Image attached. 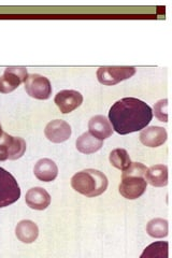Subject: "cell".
<instances>
[{
    "mask_svg": "<svg viewBox=\"0 0 172 258\" xmlns=\"http://www.w3.org/2000/svg\"><path fill=\"white\" fill-rule=\"evenodd\" d=\"M16 237L23 243H32L39 236L38 226L29 220L21 221L15 228Z\"/></svg>",
    "mask_w": 172,
    "mask_h": 258,
    "instance_id": "14",
    "label": "cell"
},
{
    "mask_svg": "<svg viewBox=\"0 0 172 258\" xmlns=\"http://www.w3.org/2000/svg\"><path fill=\"white\" fill-rule=\"evenodd\" d=\"M147 168L140 163H132L123 171L122 182L120 184L121 195L129 200L141 197L147 186L145 173Z\"/></svg>",
    "mask_w": 172,
    "mask_h": 258,
    "instance_id": "3",
    "label": "cell"
},
{
    "mask_svg": "<svg viewBox=\"0 0 172 258\" xmlns=\"http://www.w3.org/2000/svg\"><path fill=\"white\" fill-rule=\"evenodd\" d=\"M76 145L78 151L83 154H93L102 148L103 142L94 137L91 133H84L79 137Z\"/></svg>",
    "mask_w": 172,
    "mask_h": 258,
    "instance_id": "16",
    "label": "cell"
},
{
    "mask_svg": "<svg viewBox=\"0 0 172 258\" xmlns=\"http://www.w3.org/2000/svg\"><path fill=\"white\" fill-rule=\"evenodd\" d=\"M26 152V142L20 137L9 135V159L15 160L21 158Z\"/></svg>",
    "mask_w": 172,
    "mask_h": 258,
    "instance_id": "19",
    "label": "cell"
},
{
    "mask_svg": "<svg viewBox=\"0 0 172 258\" xmlns=\"http://www.w3.org/2000/svg\"><path fill=\"white\" fill-rule=\"evenodd\" d=\"M108 177L96 169H86L72 176L71 186L86 197H97L108 188Z\"/></svg>",
    "mask_w": 172,
    "mask_h": 258,
    "instance_id": "2",
    "label": "cell"
},
{
    "mask_svg": "<svg viewBox=\"0 0 172 258\" xmlns=\"http://www.w3.org/2000/svg\"><path fill=\"white\" fill-rule=\"evenodd\" d=\"M88 128L89 133L102 141L110 138L113 134V129L110 122L103 115L93 116L88 123Z\"/></svg>",
    "mask_w": 172,
    "mask_h": 258,
    "instance_id": "13",
    "label": "cell"
},
{
    "mask_svg": "<svg viewBox=\"0 0 172 258\" xmlns=\"http://www.w3.org/2000/svg\"><path fill=\"white\" fill-rule=\"evenodd\" d=\"M145 180L155 187L166 186L168 184V167L166 165H155L147 168Z\"/></svg>",
    "mask_w": 172,
    "mask_h": 258,
    "instance_id": "15",
    "label": "cell"
},
{
    "mask_svg": "<svg viewBox=\"0 0 172 258\" xmlns=\"http://www.w3.org/2000/svg\"><path fill=\"white\" fill-rule=\"evenodd\" d=\"M37 179L42 182H52L59 174V168L50 158H42L37 161L34 168Z\"/></svg>",
    "mask_w": 172,
    "mask_h": 258,
    "instance_id": "12",
    "label": "cell"
},
{
    "mask_svg": "<svg viewBox=\"0 0 172 258\" xmlns=\"http://www.w3.org/2000/svg\"><path fill=\"white\" fill-rule=\"evenodd\" d=\"M168 99L159 100L154 107L155 116H156L160 122H168Z\"/></svg>",
    "mask_w": 172,
    "mask_h": 258,
    "instance_id": "21",
    "label": "cell"
},
{
    "mask_svg": "<svg viewBox=\"0 0 172 258\" xmlns=\"http://www.w3.org/2000/svg\"><path fill=\"white\" fill-rule=\"evenodd\" d=\"M168 134L165 128L150 126L140 134V141L149 148H157L167 141Z\"/></svg>",
    "mask_w": 172,
    "mask_h": 258,
    "instance_id": "10",
    "label": "cell"
},
{
    "mask_svg": "<svg viewBox=\"0 0 172 258\" xmlns=\"http://www.w3.org/2000/svg\"><path fill=\"white\" fill-rule=\"evenodd\" d=\"M136 74L135 67L105 66L97 70V79L103 85H116L122 81L130 79Z\"/></svg>",
    "mask_w": 172,
    "mask_h": 258,
    "instance_id": "5",
    "label": "cell"
},
{
    "mask_svg": "<svg viewBox=\"0 0 172 258\" xmlns=\"http://www.w3.org/2000/svg\"><path fill=\"white\" fill-rule=\"evenodd\" d=\"M9 159V135L4 133L0 137V161Z\"/></svg>",
    "mask_w": 172,
    "mask_h": 258,
    "instance_id": "22",
    "label": "cell"
},
{
    "mask_svg": "<svg viewBox=\"0 0 172 258\" xmlns=\"http://www.w3.org/2000/svg\"><path fill=\"white\" fill-rule=\"evenodd\" d=\"M46 138L53 143H62L67 141L71 136V127L62 119H55L48 123L44 129Z\"/></svg>",
    "mask_w": 172,
    "mask_h": 258,
    "instance_id": "9",
    "label": "cell"
},
{
    "mask_svg": "<svg viewBox=\"0 0 172 258\" xmlns=\"http://www.w3.org/2000/svg\"><path fill=\"white\" fill-rule=\"evenodd\" d=\"M28 78L27 69L24 67H8L0 77V93L9 94L15 91Z\"/></svg>",
    "mask_w": 172,
    "mask_h": 258,
    "instance_id": "7",
    "label": "cell"
},
{
    "mask_svg": "<svg viewBox=\"0 0 172 258\" xmlns=\"http://www.w3.org/2000/svg\"><path fill=\"white\" fill-rule=\"evenodd\" d=\"M110 163L113 167L124 171L132 164V160L126 150L116 149L110 153Z\"/></svg>",
    "mask_w": 172,
    "mask_h": 258,
    "instance_id": "18",
    "label": "cell"
},
{
    "mask_svg": "<svg viewBox=\"0 0 172 258\" xmlns=\"http://www.w3.org/2000/svg\"><path fill=\"white\" fill-rule=\"evenodd\" d=\"M54 101L63 114H67L81 106L83 102V96L78 91L65 90L57 93Z\"/></svg>",
    "mask_w": 172,
    "mask_h": 258,
    "instance_id": "8",
    "label": "cell"
},
{
    "mask_svg": "<svg viewBox=\"0 0 172 258\" xmlns=\"http://www.w3.org/2000/svg\"><path fill=\"white\" fill-rule=\"evenodd\" d=\"M3 134H4V132H3V127H2V125H0V137L3 136Z\"/></svg>",
    "mask_w": 172,
    "mask_h": 258,
    "instance_id": "23",
    "label": "cell"
},
{
    "mask_svg": "<svg viewBox=\"0 0 172 258\" xmlns=\"http://www.w3.org/2000/svg\"><path fill=\"white\" fill-rule=\"evenodd\" d=\"M25 90L27 94L35 99L46 100L52 95V86L50 80L37 74L28 75L25 81Z\"/></svg>",
    "mask_w": 172,
    "mask_h": 258,
    "instance_id": "6",
    "label": "cell"
},
{
    "mask_svg": "<svg viewBox=\"0 0 172 258\" xmlns=\"http://www.w3.org/2000/svg\"><path fill=\"white\" fill-rule=\"evenodd\" d=\"M25 201L29 208L42 211L51 204V196L42 187H34L26 192Z\"/></svg>",
    "mask_w": 172,
    "mask_h": 258,
    "instance_id": "11",
    "label": "cell"
},
{
    "mask_svg": "<svg viewBox=\"0 0 172 258\" xmlns=\"http://www.w3.org/2000/svg\"><path fill=\"white\" fill-rule=\"evenodd\" d=\"M141 257H168V243L167 242H156L145 248Z\"/></svg>",
    "mask_w": 172,
    "mask_h": 258,
    "instance_id": "20",
    "label": "cell"
},
{
    "mask_svg": "<svg viewBox=\"0 0 172 258\" xmlns=\"http://www.w3.org/2000/svg\"><path fill=\"white\" fill-rule=\"evenodd\" d=\"M21 197V188L15 177L0 167V208L9 207Z\"/></svg>",
    "mask_w": 172,
    "mask_h": 258,
    "instance_id": "4",
    "label": "cell"
},
{
    "mask_svg": "<svg viewBox=\"0 0 172 258\" xmlns=\"http://www.w3.org/2000/svg\"><path fill=\"white\" fill-rule=\"evenodd\" d=\"M146 231L153 238H165L168 236V221L154 219L147 224Z\"/></svg>",
    "mask_w": 172,
    "mask_h": 258,
    "instance_id": "17",
    "label": "cell"
},
{
    "mask_svg": "<svg viewBox=\"0 0 172 258\" xmlns=\"http://www.w3.org/2000/svg\"><path fill=\"white\" fill-rule=\"evenodd\" d=\"M153 118V111L144 101L128 97L113 104L109 111L112 127L120 135L142 131Z\"/></svg>",
    "mask_w": 172,
    "mask_h": 258,
    "instance_id": "1",
    "label": "cell"
}]
</instances>
